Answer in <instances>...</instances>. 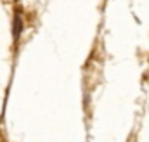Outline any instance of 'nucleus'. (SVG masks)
<instances>
[{"mask_svg":"<svg viewBox=\"0 0 149 142\" xmlns=\"http://www.w3.org/2000/svg\"><path fill=\"white\" fill-rule=\"evenodd\" d=\"M23 30H24V21H23V16L19 10L14 12V17H12V38H14V43L19 42V38L23 35Z\"/></svg>","mask_w":149,"mask_h":142,"instance_id":"f257e3e1","label":"nucleus"}]
</instances>
